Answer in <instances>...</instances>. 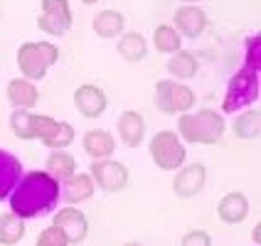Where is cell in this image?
I'll return each mask as SVG.
<instances>
[{"mask_svg":"<svg viewBox=\"0 0 261 246\" xmlns=\"http://www.w3.org/2000/svg\"><path fill=\"white\" fill-rule=\"evenodd\" d=\"M59 202V182L44 170H35L20 177V182L10 192L13 214L20 219H35L52 212Z\"/></svg>","mask_w":261,"mask_h":246,"instance_id":"1","label":"cell"},{"mask_svg":"<svg viewBox=\"0 0 261 246\" xmlns=\"http://www.w3.org/2000/svg\"><path fill=\"white\" fill-rule=\"evenodd\" d=\"M259 67H261V37L254 35L247 42L244 67L229 79V87L222 101L224 114H234L237 108H244L259 99Z\"/></svg>","mask_w":261,"mask_h":246,"instance_id":"2","label":"cell"},{"mask_svg":"<svg viewBox=\"0 0 261 246\" xmlns=\"http://www.w3.org/2000/svg\"><path fill=\"white\" fill-rule=\"evenodd\" d=\"M227 123L224 116L212 111V108H202V111H188L182 114L177 121V135L180 141H188V143H197V145H215L224 135Z\"/></svg>","mask_w":261,"mask_h":246,"instance_id":"3","label":"cell"},{"mask_svg":"<svg viewBox=\"0 0 261 246\" xmlns=\"http://www.w3.org/2000/svg\"><path fill=\"white\" fill-rule=\"evenodd\" d=\"M59 59V49L52 42H25L17 49V67L22 79L40 81L47 76L49 67Z\"/></svg>","mask_w":261,"mask_h":246,"instance_id":"4","label":"cell"},{"mask_svg":"<svg viewBox=\"0 0 261 246\" xmlns=\"http://www.w3.org/2000/svg\"><path fill=\"white\" fill-rule=\"evenodd\" d=\"M148 150H150V158L160 170H180L188 158V148L182 145L180 135L173 130H158L150 138Z\"/></svg>","mask_w":261,"mask_h":246,"instance_id":"5","label":"cell"},{"mask_svg":"<svg viewBox=\"0 0 261 246\" xmlns=\"http://www.w3.org/2000/svg\"><path fill=\"white\" fill-rule=\"evenodd\" d=\"M55 126H57L55 118L37 116V114L25 111V108H15V114L10 116V128L20 141H35V138L44 141L55 130Z\"/></svg>","mask_w":261,"mask_h":246,"instance_id":"6","label":"cell"},{"mask_svg":"<svg viewBox=\"0 0 261 246\" xmlns=\"http://www.w3.org/2000/svg\"><path fill=\"white\" fill-rule=\"evenodd\" d=\"M89 175L94 180V185L103 192H121L128 185V168L118 160H94L89 165Z\"/></svg>","mask_w":261,"mask_h":246,"instance_id":"7","label":"cell"},{"mask_svg":"<svg viewBox=\"0 0 261 246\" xmlns=\"http://www.w3.org/2000/svg\"><path fill=\"white\" fill-rule=\"evenodd\" d=\"M37 28L62 37L72 28V10H69V0H42V13L37 17Z\"/></svg>","mask_w":261,"mask_h":246,"instance_id":"8","label":"cell"},{"mask_svg":"<svg viewBox=\"0 0 261 246\" xmlns=\"http://www.w3.org/2000/svg\"><path fill=\"white\" fill-rule=\"evenodd\" d=\"M52 227L67 239V244H82L89 234L87 214H84L82 209H76V207H64V209H59L57 214H55Z\"/></svg>","mask_w":261,"mask_h":246,"instance_id":"9","label":"cell"},{"mask_svg":"<svg viewBox=\"0 0 261 246\" xmlns=\"http://www.w3.org/2000/svg\"><path fill=\"white\" fill-rule=\"evenodd\" d=\"M204 182H207V168L202 162H192V165H185L177 170L173 180V192L182 200H190L202 192Z\"/></svg>","mask_w":261,"mask_h":246,"instance_id":"10","label":"cell"},{"mask_svg":"<svg viewBox=\"0 0 261 246\" xmlns=\"http://www.w3.org/2000/svg\"><path fill=\"white\" fill-rule=\"evenodd\" d=\"M74 106L84 118H99L103 116L109 99H106L103 89H99L96 84H82L74 91Z\"/></svg>","mask_w":261,"mask_h":246,"instance_id":"11","label":"cell"},{"mask_svg":"<svg viewBox=\"0 0 261 246\" xmlns=\"http://www.w3.org/2000/svg\"><path fill=\"white\" fill-rule=\"evenodd\" d=\"M175 30L185 37H200L207 28V15L197 5H180L175 10Z\"/></svg>","mask_w":261,"mask_h":246,"instance_id":"12","label":"cell"},{"mask_svg":"<svg viewBox=\"0 0 261 246\" xmlns=\"http://www.w3.org/2000/svg\"><path fill=\"white\" fill-rule=\"evenodd\" d=\"M118 138L126 148H138L145 138V118L138 111H123L118 116Z\"/></svg>","mask_w":261,"mask_h":246,"instance_id":"13","label":"cell"},{"mask_svg":"<svg viewBox=\"0 0 261 246\" xmlns=\"http://www.w3.org/2000/svg\"><path fill=\"white\" fill-rule=\"evenodd\" d=\"M94 192H96V185H94L89 173H74L69 180L62 182V195H64V200L69 204L87 202V200L94 197Z\"/></svg>","mask_w":261,"mask_h":246,"instance_id":"14","label":"cell"},{"mask_svg":"<svg viewBox=\"0 0 261 246\" xmlns=\"http://www.w3.org/2000/svg\"><path fill=\"white\" fill-rule=\"evenodd\" d=\"M82 145H84V150H87V155L91 160H106V158H111L114 150H116L114 135H111L109 130H101V128L87 130Z\"/></svg>","mask_w":261,"mask_h":246,"instance_id":"15","label":"cell"},{"mask_svg":"<svg viewBox=\"0 0 261 246\" xmlns=\"http://www.w3.org/2000/svg\"><path fill=\"white\" fill-rule=\"evenodd\" d=\"M217 214L224 224H239L249 214V200L242 192H227L217 204Z\"/></svg>","mask_w":261,"mask_h":246,"instance_id":"16","label":"cell"},{"mask_svg":"<svg viewBox=\"0 0 261 246\" xmlns=\"http://www.w3.org/2000/svg\"><path fill=\"white\" fill-rule=\"evenodd\" d=\"M22 177V162L13 153L0 150V200L10 197V192Z\"/></svg>","mask_w":261,"mask_h":246,"instance_id":"17","label":"cell"},{"mask_svg":"<svg viewBox=\"0 0 261 246\" xmlns=\"http://www.w3.org/2000/svg\"><path fill=\"white\" fill-rule=\"evenodd\" d=\"M8 99L15 108H35L37 101H40V91L35 87V81H28V79H13L8 84Z\"/></svg>","mask_w":261,"mask_h":246,"instance_id":"18","label":"cell"},{"mask_svg":"<svg viewBox=\"0 0 261 246\" xmlns=\"http://www.w3.org/2000/svg\"><path fill=\"white\" fill-rule=\"evenodd\" d=\"M123 30H126V17L118 10H101L94 17V32L101 40H114L118 35H123Z\"/></svg>","mask_w":261,"mask_h":246,"instance_id":"19","label":"cell"},{"mask_svg":"<svg viewBox=\"0 0 261 246\" xmlns=\"http://www.w3.org/2000/svg\"><path fill=\"white\" fill-rule=\"evenodd\" d=\"M118 54L126 62H143L148 57V40L141 32H123L118 40Z\"/></svg>","mask_w":261,"mask_h":246,"instance_id":"20","label":"cell"},{"mask_svg":"<svg viewBox=\"0 0 261 246\" xmlns=\"http://www.w3.org/2000/svg\"><path fill=\"white\" fill-rule=\"evenodd\" d=\"M44 173H49L57 182H64L76 173V160L67 150H52L49 158H47V170Z\"/></svg>","mask_w":261,"mask_h":246,"instance_id":"21","label":"cell"},{"mask_svg":"<svg viewBox=\"0 0 261 246\" xmlns=\"http://www.w3.org/2000/svg\"><path fill=\"white\" fill-rule=\"evenodd\" d=\"M28 232L25 227V219H20L17 214L8 212V214H0V244L3 246H15L22 241V236Z\"/></svg>","mask_w":261,"mask_h":246,"instance_id":"22","label":"cell"},{"mask_svg":"<svg viewBox=\"0 0 261 246\" xmlns=\"http://www.w3.org/2000/svg\"><path fill=\"white\" fill-rule=\"evenodd\" d=\"M259 128H261V111L259 108H249L244 114H239V116L234 118L232 123V130L237 138H259Z\"/></svg>","mask_w":261,"mask_h":246,"instance_id":"23","label":"cell"},{"mask_svg":"<svg viewBox=\"0 0 261 246\" xmlns=\"http://www.w3.org/2000/svg\"><path fill=\"white\" fill-rule=\"evenodd\" d=\"M168 72L180 81H188L192 76H197V59L190 52H175L168 62Z\"/></svg>","mask_w":261,"mask_h":246,"instance_id":"24","label":"cell"},{"mask_svg":"<svg viewBox=\"0 0 261 246\" xmlns=\"http://www.w3.org/2000/svg\"><path fill=\"white\" fill-rule=\"evenodd\" d=\"M153 44L163 54H175L180 52V35L173 25H158L153 32Z\"/></svg>","mask_w":261,"mask_h":246,"instance_id":"25","label":"cell"},{"mask_svg":"<svg viewBox=\"0 0 261 246\" xmlns=\"http://www.w3.org/2000/svg\"><path fill=\"white\" fill-rule=\"evenodd\" d=\"M195 91L185 84H177L175 81L173 94H170V108H173V116L175 114H188L190 108H195Z\"/></svg>","mask_w":261,"mask_h":246,"instance_id":"26","label":"cell"},{"mask_svg":"<svg viewBox=\"0 0 261 246\" xmlns=\"http://www.w3.org/2000/svg\"><path fill=\"white\" fill-rule=\"evenodd\" d=\"M47 148H55V150H64L67 145L74 143V128L72 123H67V121H57V126H55V130L47 135L42 141Z\"/></svg>","mask_w":261,"mask_h":246,"instance_id":"27","label":"cell"},{"mask_svg":"<svg viewBox=\"0 0 261 246\" xmlns=\"http://www.w3.org/2000/svg\"><path fill=\"white\" fill-rule=\"evenodd\" d=\"M175 87V79H163L155 84V94H153V103L158 108L160 114L165 116H173V108H170V94H173Z\"/></svg>","mask_w":261,"mask_h":246,"instance_id":"28","label":"cell"},{"mask_svg":"<svg viewBox=\"0 0 261 246\" xmlns=\"http://www.w3.org/2000/svg\"><path fill=\"white\" fill-rule=\"evenodd\" d=\"M35 246H69V244H67V239H64L55 227H47V229L40 234V239H37Z\"/></svg>","mask_w":261,"mask_h":246,"instance_id":"29","label":"cell"},{"mask_svg":"<svg viewBox=\"0 0 261 246\" xmlns=\"http://www.w3.org/2000/svg\"><path fill=\"white\" fill-rule=\"evenodd\" d=\"M180 246H212V239L204 229H192L182 236V244Z\"/></svg>","mask_w":261,"mask_h":246,"instance_id":"30","label":"cell"},{"mask_svg":"<svg viewBox=\"0 0 261 246\" xmlns=\"http://www.w3.org/2000/svg\"><path fill=\"white\" fill-rule=\"evenodd\" d=\"M251 236H254V241H256V246H259V241H261V224H256V229L251 232Z\"/></svg>","mask_w":261,"mask_h":246,"instance_id":"31","label":"cell"},{"mask_svg":"<svg viewBox=\"0 0 261 246\" xmlns=\"http://www.w3.org/2000/svg\"><path fill=\"white\" fill-rule=\"evenodd\" d=\"M82 3H84V5H96L99 0H82Z\"/></svg>","mask_w":261,"mask_h":246,"instance_id":"32","label":"cell"},{"mask_svg":"<svg viewBox=\"0 0 261 246\" xmlns=\"http://www.w3.org/2000/svg\"><path fill=\"white\" fill-rule=\"evenodd\" d=\"M182 3H185V5H197L200 0H182Z\"/></svg>","mask_w":261,"mask_h":246,"instance_id":"33","label":"cell"},{"mask_svg":"<svg viewBox=\"0 0 261 246\" xmlns=\"http://www.w3.org/2000/svg\"><path fill=\"white\" fill-rule=\"evenodd\" d=\"M123 246H143V244H136V241H128V244H123Z\"/></svg>","mask_w":261,"mask_h":246,"instance_id":"34","label":"cell"}]
</instances>
